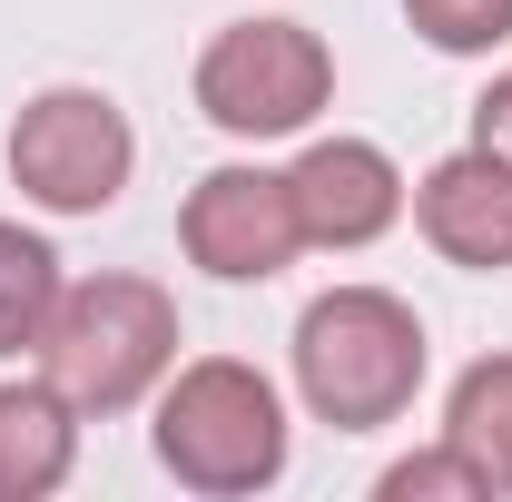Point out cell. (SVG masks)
I'll use <instances>...</instances> for the list:
<instances>
[{"instance_id":"8992f818","label":"cell","mask_w":512,"mask_h":502,"mask_svg":"<svg viewBox=\"0 0 512 502\" xmlns=\"http://www.w3.org/2000/svg\"><path fill=\"white\" fill-rule=\"evenodd\" d=\"M178 247H188L197 276H217V286H266V276H286L296 256H306V217H296V188H286V168H207L178 207Z\"/></svg>"},{"instance_id":"4fadbf2b","label":"cell","mask_w":512,"mask_h":502,"mask_svg":"<svg viewBox=\"0 0 512 502\" xmlns=\"http://www.w3.org/2000/svg\"><path fill=\"white\" fill-rule=\"evenodd\" d=\"M384 502H493V483L453 453V443H434V453H404V463H384Z\"/></svg>"},{"instance_id":"52a82bcc","label":"cell","mask_w":512,"mask_h":502,"mask_svg":"<svg viewBox=\"0 0 512 502\" xmlns=\"http://www.w3.org/2000/svg\"><path fill=\"white\" fill-rule=\"evenodd\" d=\"M286 188H296V217H306V247H335V256L394 237L404 207H414L404 168L384 158L375 138H316V148L286 168Z\"/></svg>"},{"instance_id":"7a4b0ae2","label":"cell","mask_w":512,"mask_h":502,"mask_svg":"<svg viewBox=\"0 0 512 502\" xmlns=\"http://www.w3.org/2000/svg\"><path fill=\"white\" fill-rule=\"evenodd\" d=\"M424 315L384 286H325L296 315V394L335 434H384L424 394Z\"/></svg>"},{"instance_id":"277c9868","label":"cell","mask_w":512,"mask_h":502,"mask_svg":"<svg viewBox=\"0 0 512 502\" xmlns=\"http://www.w3.org/2000/svg\"><path fill=\"white\" fill-rule=\"evenodd\" d=\"M335 99V50H325L306 20L286 10H256V20H227L207 50H197V109L227 138H296V128L325 119Z\"/></svg>"},{"instance_id":"9c48e42d","label":"cell","mask_w":512,"mask_h":502,"mask_svg":"<svg viewBox=\"0 0 512 502\" xmlns=\"http://www.w3.org/2000/svg\"><path fill=\"white\" fill-rule=\"evenodd\" d=\"M79 404L50 375H10L0 384V502H50L79 473Z\"/></svg>"},{"instance_id":"5bb4252c","label":"cell","mask_w":512,"mask_h":502,"mask_svg":"<svg viewBox=\"0 0 512 502\" xmlns=\"http://www.w3.org/2000/svg\"><path fill=\"white\" fill-rule=\"evenodd\" d=\"M473 138H483L493 158H512V69L483 89V99H473Z\"/></svg>"},{"instance_id":"8fae6325","label":"cell","mask_w":512,"mask_h":502,"mask_svg":"<svg viewBox=\"0 0 512 502\" xmlns=\"http://www.w3.org/2000/svg\"><path fill=\"white\" fill-rule=\"evenodd\" d=\"M60 286H69V276H60V256H50V237H30L20 217H0V365L40 345Z\"/></svg>"},{"instance_id":"30bf717a","label":"cell","mask_w":512,"mask_h":502,"mask_svg":"<svg viewBox=\"0 0 512 502\" xmlns=\"http://www.w3.org/2000/svg\"><path fill=\"white\" fill-rule=\"evenodd\" d=\"M444 443L493 483V502H512V355H483L453 375V404H444Z\"/></svg>"},{"instance_id":"3957f363","label":"cell","mask_w":512,"mask_h":502,"mask_svg":"<svg viewBox=\"0 0 512 502\" xmlns=\"http://www.w3.org/2000/svg\"><path fill=\"white\" fill-rule=\"evenodd\" d=\"M148 443H158V473L188 483V493H207V502H247L266 483H286V453H296L286 394L256 375L247 355H197V365H178V375L158 384Z\"/></svg>"},{"instance_id":"ba28073f","label":"cell","mask_w":512,"mask_h":502,"mask_svg":"<svg viewBox=\"0 0 512 502\" xmlns=\"http://www.w3.org/2000/svg\"><path fill=\"white\" fill-rule=\"evenodd\" d=\"M414 227H424V247L444 256V266L503 276L512 266V158H493L483 138L453 148V158H434L414 178Z\"/></svg>"},{"instance_id":"6da1fadb","label":"cell","mask_w":512,"mask_h":502,"mask_svg":"<svg viewBox=\"0 0 512 502\" xmlns=\"http://www.w3.org/2000/svg\"><path fill=\"white\" fill-rule=\"evenodd\" d=\"M30 355L89 424L138 414L178 375V296L158 276H79V286H60V306H50Z\"/></svg>"},{"instance_id":"5b68a950","label":"cell","mask_w":512,"mask_h":502,"mask_svg":"<svg viewBox=\"0 0 512 502\" xmlns=\"http://www.w3.org/2000/svg\"><path fill=\"white\" fill-rule=\"evenodd\" d=\"M128 168H138V128L109 89H40V99H20V119H10V188L30 197V207H50V217H99V207H119L128 197Z\"/></svg>"},{"instance_id":"7c38bea8","label":"cell","mask_w":512,"mask_h":502,"mask_svg":"<svg viewBox=\"0 0 512 502\" xmlns=\"http://www.w3.org/2000/svg\"><path fill=\"white\" fill-rule=\"evenodd\" d=\"M404 20L444 50V60H483L512 40V0H404Z\"/></svg>"}]
</instances>
